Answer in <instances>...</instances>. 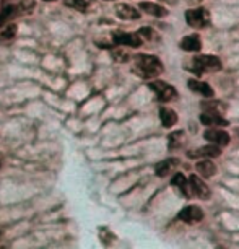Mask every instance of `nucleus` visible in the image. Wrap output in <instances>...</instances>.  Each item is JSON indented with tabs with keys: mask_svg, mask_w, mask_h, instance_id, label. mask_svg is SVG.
<instances>
[{
	"mask_svg": "<svg viewBox=\"0 0 239 249\" xmlns=\"http://www.w3.org/2000/svg\"><path fill=\"white\" fill-rule=\"evenodd\" d=\"M165 65L156 55L137 54L134 55V72L142 78H154L163 73Z\"/></svg>",
	"mask_w": 239,
	"mask_h": 249,
	"instance_id": "obj_1",
	"label": "nucleus"
},
{
	"mask_svg": "<svg viewBox=\"0 0 239 249\" xmlns=\"http://www.w3.org/2000/svg\"><path fill=\"white\" fill-rule=\"evenodd\" d=\"M222 67H223L222 60L217 55H210V54L197 55V57H192L189 64H186L187 72H192L197 77L210 72H218V70H222Z\"/></svg>",
	"mask_w": 239,
	"mask_h": 249,
	"instance_id": "obj_2",
	"label": "nucleus"
},
{
	"mask_svg": "<svg viewBox=\"0 0 239 249\" xmlns=\"http://www.w3.org/2000/svg\"><path fill=\"white\" fill-rule=\"evenodd\" d=\"M210 21H212V17L207 8L197 7L186 10V23L194 30H204L210 25Z\"/></svg>",
	"mask_w": 239,
	"mask_h": 249,
	"instance_id": "obj_3",
	"label": "nucleus"
},
{
	"mask_svg": "<svg viewBox=\"0 0 239 249\" xmlns=\"http://www.w3.org/2000/svg\"><path fill=\"white\" fill-rule=\"evenodd\" d=\"M148 88L152 91H154L156 95L158 101L161 103H170V101H174L177 98V90L171 83H166L163 80H153V82L148 83Z\"/></svg>",
	"mask_w": 239,
	"mask_h": 249,
	"instance_id": "obj_4",
	"label": "nucleus"
},
{
	"mask_svg": "<svg viewBox=\"0 0 239 249\" xmlns=\"http://www.w3.org/2000/svg\"><path fill=\"white\" fill-rule=\"evenodd\" d=\"M112 43L116 46H127V48H140L143 39L138 33H125V31H112Z\"/></svg>",
	"mask_w": 239,
	"mask_h": 249,
	"instance_id": "obj_5",
	"label": "nucleus"
},
{
	"mask_svg": "<svg viewBox=\"0 0 239 249\" xmlns=\"http://www.w3.org/2000/svg\"><path fill=\"white\" fill-rule=\"evenodd\" d=\"M177 218L187 225L199 223L204 220V210L199 205H186L179 212V215H177Z\"/></svg>",
	"mask_w": 239,
	"mask_h": 249,
	"instance_id": "obj_6",
	"label": "nucleus"
},
{
	"mask_svg": "<svg viewBox=\"0 0 239 249\" xmlns=\"http://www.w3.org/2000/svg\"><path fill=\"white\" fill-rule=\"evenodd\" d=\"M189 184H190V189H192V196L199 197V199H202V200H208L210 199L212 191H210V187L204 182V179H200L197 175H190Z\"/></svg>",
	"mask_w": 239,
	"mask_h": 249,
	"instance_id": "obj_7",
	"label": "nucleus"
},
{
	"mask_svg": "<svg viewBox=\"0 0 239 249\" xmlns=\"http://www.w3.org/2000/svg\"><path fill=\"white\" fill-rule=\"evenodd\" d=\"M186 155H187V158H215L222 155V148L215 143H210V145H205V147L189 150Z\"/></svg>",
	"mask_w": 239,
	"mask_h": 249,
	"instance_id": "obj_8",
	"label": "nucleus"
},
{
	"mask_svg": "<svg viewBox=\"0 0 239 249\" xmlns=\"http://www.w3.org/2000/svg\"><path fill=\"white\" fill-rule=\"evenodd\" d=\"M204 137L208 140L210 143H215L218 145V147H226V145L229 143V134L224 132V130H222L220 127H212V129H207L204 132Z\"/></svg>",
	"mask_w": 239,
	"mask_h": 249,
	"instance_id": "obj_9",
	"label": "nucleus"
},
{
	"mask_svg": "<svg viewBox=\"0 0 239 249\" xmlns=\"http://www.w3.org/2000/svg\"><path fill=\"white\" fill-rule=\"evenodd\" d=\"M200 122L204 125H208V127H226L229 124L222 114H215V112H202L200 114Z\"/></svg>",
	"mask_w": 239,
	"mask_h": 249,
	"instance_id": "obj_10",
	"label": "nucleus"
},
{
	"mask_svg": "<svg viewBox=\"0 0 239 249\" xmlns=\"http://www.w3.org/2000/svg\"><path fill=\"white\" fill-rule=\"evenodd\" d=\"M171 184L174 186L176 189L186 197V199H190V197H192V189H190L189 179H187V178L182 175V173H176V175L172 176Z\"/></svg>",
	"mask_w": 239,
	"mask_h": 249,
	"instance_id": "obj_11",
	"label": "nucleus"
},
{
	"mask_svg": "<svg viewBox=\"0 0 239 249\" xmlns=\"http://www.w3.org/2000/svg\"><path fill=\"white\" fill-rule=\"evenodd\" d=\"M187 87H189V90L199 93V95H202L204 98H213V95H215L213 88L210 87L207 82H200V80L190 78L189 82H187Z\"/></svg>",
	"mask_w": 239,
	"mask_h": 249,
	"instance_id": "obj_12",
	"label": "nucleus"
},
{
	"mask_svg": "<svg viewBox=\"0 0 239 249\" xmlns=\"http://www.w3.org/2000/svg\"><path fill=\"white\" fill-rule=\"evenodd\" d=\"M179 46L182 51H187V53H199L202 49V41H200L199 35H189L182 37Z\"/></svg>",
	"mask_w": 239,
	"mask_h": 249,
	"instance_id": "obj_13",
	"label": "nucleus"
},
{
	"mask_svg": "<svg viewBox=\"0 0 239 249\" xmlns=\"http://www.w3.org/2000/svg\"><path fill=\"white\" fill-rule=\"evenodd\" d=\"M195 171L202 178H212L217 173V164L210 158H200V161L195 164Z\"/></svg>",
	"mask_w": 239,
	"mask_h": 249,
	"instance_id": "obj_14",
	"label": "nucleus"
},
{
	"mask_svg": "<svg viewBox=\"0 0 239 249\" xmlns=\"http://www.w3.org/2000/svg\"><path fill=\"white\" fill-rule=\"evenodd\" d=\"M116 13L119 18H122V20H138L140 18V12L137 10L135 7L129 5V3H120V5L116 7Z\"/></svg>",
	"mask_w": 239,
	"mask_h": 249,
	"instance_id": "obj_15",
	"label": "nucleus"
},
{
	"mask_svg": "<svg viewBox=\"0 0 239 249\" xmlns=\"http://www.w3.org/2000/svg\"><path fill=\"white\" fill-rule=\"evenodd\" d=\"M140 10L148 13V15H153V17H166L168 13H170V10L168 8H165L163 5H158V3H150V2H142L140 3Z\"/></svg>",
	"mask_w": 239,
	"mask_h": 249,
	"instance_id": "obj_16",
	"label": "nucleus"
},
{
	"mask_svg": "<svg viewBox=\"0 0 239 249\" xmlns=\"http://www.w3.org/2000/svg\"><path fill=\"white\" fill-rule=\"evenodd\" d=\"M177 163H179V160H176V158H170V160H165V161H159L156 166H154V173H156V176H159V178H165L174 170V166Z\"/></svg>",
	"mask_w": 239,
	"mask_h": 249,
	"instance_id": "obj_17",
	"label": "nucleus"
},
{
	"mask_svg": "<svg viewBox=\"0 0 239 249\" xmlns=\"http://www.w3.org/2000/svg\"><path fill=\"white\" fill-rule=\"evenodd\" d=\"M159 119H161L163 127L171 129L177 122V114L172 109H170V107H161L159 109Z\"/></svg>",
	"mask_w": 239,
	"mask_h": 249,
	"instance_id": "obj_18",
	"label": "nucleus"
},
{
	"mask_svg": "<svg viewBox=\"0 0 239 249\" xmlns=\"http://www.w3.org/2000/svg\"><path fill=\"white\" fill-rule=\"evenodd\" d=\"M208 101H202L200 106L202 109H205V112H215V114H222V112L226 111V105H223L222 101H215L212 98H207Z\"/></svg>",
	"mask_w": 239,
	"mask_h": 249,
	"instance_id": "obj_19",
	"label": "nucleus"
},
{
	"mask_svg": "<svg viewBox=\"0 0 239 249\" xmlns=\"http://www.w3.org/2000/svg\"><path fill=\"white\" fill-rule=\"evenodd\" d=\"M182 143H184V130L172 132L170 135V139H168V147H170V150H174L177 147H181Z\"/></svg>",
	"mask_w": 239,
	"mask_h": 249,
	"instance_id": "obj_20",
	"label": "nucleus"
},
{
	"mask_svg": "<svg viewBox=\"0 0 239 249\" xmlns=\"http://www.w3.org/2000/svg\"><path fill=\"white\" fill-rule=\"evenodd\" d=\"M68 5L77 8L80 12H86L95 5V2L93 0H68Z\"/></svg>",
	"mask_w": 239,
	"mask_h": 249,
	"instance_id": "obj_21",
	"label": "nucleus"
},
{
	"mask_svg": "<svg viewBox=\"0 0 239 249\" xmlns=\"http://www.w3.org/2000/svg\"><path fill=\"white\" fill-rule=\"evenodd\" d=\"M138 35L142 36V39L145 37V39H148V41H152V39H154V37H156V33H154V30H152V28H148V26L140 28Z\"/></svg>",
	"mask_w": 239,
	"mask_h": 249,
	"instance_id": "obj_22",
	"label": "nucleus"
},
{
	"mask_svg": "<svg viewBox=\"0 0 239 249\" xmlns=\"http://www.w3.org/2000/svg\"><path fill=\"white\" fill-rule=\"evenodd\" d=\"M15 35H17V25H10L0 33V39H12Z\"/></svg>",
	"mask_w": 239,
	"mask_h": 249,
	"instance_id": "obj_23",
	"label": "nucleus"
},
{
	"mask_svg": "<svg viewBox=\"0 0 239 249\" xmlns=\"http://www.w3.org/2000/svg\"><path fill=\"white\" fill-rule=\"evenodd\" d=\"M165 2H168V3H172V2H174V0H165Z\"/></svg>",
	"mask_w": 239,
	"mask_h": 249,
	"instance_id": "obj_24",
	"label": "nucleus"
},
{
	"mask_svg": "<svg viewBox=\"0 0 239 249\" xmlns=\"http://www.w3.org/2000/svg\"><path fill=\"white\" fill-rule=\"evenodd\" d=\"M44 2H54V0H44Z\"/></svg>",
	"mask_w": 239,
	"mask_h": 249,
	"instance_id": "obj_25",
	"label": "nucleus"
},
{
	"mask_svg": "<svg viewBox=\"0 0 239 249\" xmlns=\"http://www.w3.org/2000/svg\"><path fill=\"white\" fill-rule=\"evenodd\" d=\"M107 2H111V0H107Z\"/></svg>",
	"mask_w": 239,
	"mask_h": 249,
	"instance_id": "obj_26",
	"label": "nucleus"
}]
</instances>
